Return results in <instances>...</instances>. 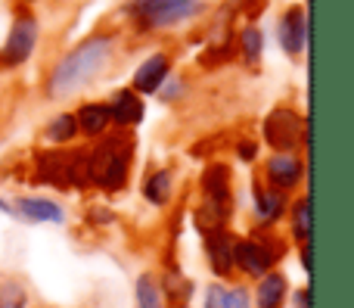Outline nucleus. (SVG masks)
<instances>
[{
	"label": "nucleus",
	"mask_w": 354,
	"mask_h": 308,
	"mask_svg": "<svg viewBox=\"0 0 354 308\" xmlns=\"http://www.w3.org/2000/svg\"><path fill=\"white\" fill-rule=\"evenodd\" d=\"M109 50H112V41L109 37H87L81 47H75L59 66L53 69L50 75V93H68L75 87L87 84L93 75L100 72L106 60H109Z\"/></svg>",
	"instance_id": "f257e3e1"
},
{
	"label": "nucleus",
	"mask_w": 354,
	"mask_h": 308,
	"mask_svg": "<svg viewBox=\"0 0 354 308\" xmlns=\"http://www.w3.org/2000/svg\"><path fill=\"white\" fill-rule=\"evenodd\" d=\"M196 10V0H137L134 16L149 28H165L180 19H187Z\"/></svg>",
	"instance_id": "f03ea898"
},
{
	"label": "nucleus",
	"mask_w": 354,
	"mask_h": 308,
	"mask_svg": "<svg viewBox=\"0 0 354 308\" xmlns=\"http://www.w3.org/2000/svg\"><path fill=\"white\" fill-rule=\"evenodd\" d=\"M124 168H128V153L115 150V143H112V147H100L87 159V178L115 190L124 184Z\"/></svg>",
	"instance_id": "7ed1b4c3"
},
{
	"label": "nucleus",
	"mask_w": 354,
	"mask_h": 308,
	"mask_svg": "<svg viewBox=\"0 0 354 308\" xmlns=\"http://www.w3.org/2000/svg\"><path fill=\"white\" fill-rule=\"evenodd\" d=\"M35 41H37L35 16L16 19V25H12V31H10V37H6L3 50H0V69L22 66V62L31 56V50H35Z\"/></svg>",
	"instance_id": "20e7f679"
},
{
	"label": "nucleus",
	"mask_w": 354,
	"mask_h": 308,
	"mask_svg": "<svg viewBox=\"0 0 354 308\" xmlns=\"http://www.w3.org/2000/svg\"><path fill=\"white\" fill-rule=\"evenodd\" d=\"M264 137L270 147L277 150H292L301 141V118L289 109H277L274 116L264 122Z\"/></svg>",
	"instance_id": "39448f33"
},
{
	"label": "nucleus",
	"mask_w": 354,
	"mask_h": 308,
	"mask_svg": "<svg viewBox=\"0 0 354 308\" xmlns=\"http://www.w3.org/2000/svg\"><path fill=\"white\" fill-rule=\"evenodd\" d=\"M233 262L249 274H264V271H270V265H274V253H270L268 246H261V243L243 240L233 246Z\"/></svg>",
	"instance_id": "423d86ee"
},
{
	"label": "nucleus",
	"mask_w": 354,
	"mask_h": 308,
	"mask_svg": "<svg viewBox=\"0 0 354 308\" xmlns=\"http://www.w3.org/2000/svg\"><path fill=\"white\" fill-rule=\"evenodd\" d=\"M280 44L286 47V53H301L308 44V19L305 12L295 6V10H289L286 16H283L280 22Z\"/></svg>",
	"instance_id": "0eeeda50"
},
{
	"label": "nucleus",
	"mask_w": 354,
	"mask_h": 308,
	"mask_svg": "<svg viewBox=\"0 0 354 308\" xmlns=\"http://www.w3.org/2000/svg\"><path fill=\"white\" fill-rule=\"evenodd\" d=\"M165 75H168V56L165 53H156V56H149L140 69H137L134 87L140 93H156L162 87V81H165Z\"/></svg>",
	"instance_id": "6e6552de"
},
{
	"label": "nucleus",
	"mask_w": 354,
	"mask_h": 308,
	"mask_svg": "<svg viewBox=\"0 0 354 308\" xmlns=\"http://www.w3.org/2000/svg\"><path fill=\"white\" fill-rule=\"evenodd\" d=\"M109 118H112V122H118V125H137L143 118L140 97H137V93H131V91L115 93V100H112V106H109Z\"/></svg>",
	"instance_id": "1a4fd4ad"
},
{
	"label": "nucleus",
	"mask_w": 354,
	"mask_h": 308,
	"mask_svg": "<svg viewBox=\"0 0 354 308\" xmlns=\"http://www.w3.org/2000/svg\"><path fill=\"white\" fill-rule=\"evenodd\" d=\"M202 187H205L208 203L218 209V215H224L227 199H230V187H227V172L224 168H208L205 178H202Z\"/></svg>",
	"instance_id": "9d476101"
},
{
	"label": "nucleus",
	"mask_w": 354,
	"mask_h": 308,
	"mask_svg": "<svg viewBox=\"0 0 354 308\" xmlns=\"http://www.w3.org/2000/svg\"><path fill=\"white\" fill-rule=\"evenodd\" d=\"M268 174L277 187H292L295 181L301 178V165L292 156H274V159L268 162Z\"/></svg>",
	"instance_id": "9b49d317"
},
{
	"label": "nucleus",
	"mask_w": 354,
	"mask_h": 308,
	"mask_svg": "<svg viewBox=\"0 0 354 308\" xmlns=\"http://www.w3.org/2000/svg\"><path fill=\"white\" fill-rule=\"evenodd\" d=\"M75 122H78V128L87 131V134H103L106 125L112 122V118H109V106H100V103L81 106V112L75 116Z\"/></svg>",
	"instance_id": "f8f14e48"
},
{
	"label": "nucleus",
	"mask_w": 354,
	"mask_h": 308,
	"mask_svg": "<svg viewBox=\"0 0 354 308\" xmlns=\"http://www.w3.org/2000/svg\"><path fill=\"white\" fill-rule=\"evenodd\" d=\"M19 212L31 221H62V209L50 199H19Z\"/></svg>",
	"instance_id": "ddd939ff"
},
{
	"label": "nucleus",
	"mask_w": 354,
	"mask_h": 308,
	"mask_svg": "<svg viewBox=\"0 0 354 308\" xmlns=\"http://www.w3.org/2000/svg\"><path fill=\"white\" fill-rule=\"evenodd\" d=\"M208 255H212L214 271H218V274H230V265H233L230 237H227V234H212V237H208Z\"/></svg>",
	"instance_id": "4468645a"
},
{
	"label": "nucleus",
	"mask_w": 354,
	"mask_h": 308,
	"mask_svg": "<svg viewBox=\"0 0 354 308\" xmlns=\"http://www.w3.org/2000/svg\"><path fill=\"white\" fill-rule=\"evenodd\" d=\"M286 293V280L283 274H268L258 287V308H280V299Z\"/></svg>",
	"instance_id": "2eb2a0df"
},
{
	"label": "nucleus",
	"mask_w": 354,
	"mask_h": 308,
	"mask_svg": "<svg viewBox=\"0 0 354 308\" xmlns=\"http://www.w3.org/2000/svg\"><path fill=\"white\" fill-rule=\"evenodd\" d=\"M168 197H171V174L156 172L153 178L147 181V199L156 206H162V203H168Z\"/></svg>",
	"instance_id": "dca6fc26"
},
{
	"label": "nucleus",
	"mask_w": 354,
	"mask_h": 308,
	"mask_svg": "<svg viewBox=\"0 0 354 308\" xmlns=\"http://www.w3.org/2000/svg\"><path fill=\"white\" fill-rule=\"evenodd\" d=\"M255 206H258V218H261V221H274V218H280V212H283V197L280 193L258 190L255 193Z\"/></svg>",
	"instance_id": "f3484780"
},
{
	"label": "nucleus",
	"mask_w": 354,
	"mask_h": 308,
	"mask_svg": "<svg viewBox=\"0 0 354 308\" xmlns=\"http://www.w3.org/2000/svg\"><path fill=\"white\" fill-rule=\"evenodd\" d=\"M137 302H140V308H162L159 287H156V280L149 278V274H143V278L137 280Z\"/></svg>",
	"instance_id": "a211bd4d"
},
{
	"label": "nucleus",
	"mask_w": 354,
	"mask_h": 308,
	"mask_svg": "<svg viewBox=\"0 0 354 308\" xmlns=\"http://www.w3.org/2000/svg\"><path fill=\"white\" fill-rule=\"evenodd\" d=\"M75 131H78V122H75V116H59L53 125L47 128V137L56 143H66L75 137Z\"/></svg>",
	"instance_id": "6ab92c4d"
},
{
	"label": "nucleus",
	"mask_w": 354,
	"mask_h": 308,
	"mask_svg": "<svg viewBox=\"0 0 354 308\" xmlns=\"http://www.w3.org/2000/svg\"><path fill=\"white\" fill-rule=\"evenodd\" d=\"M295 237L305 243H308V237H311V199L308 197L295 206Z\"/></svg>",
	"instance_id": "aec40b11"
},
{
	"label": "nucleus",
	"mask_w": 354,
	"mask_h": 308,
	"mask_svg": "<svg viewBox=\"0 0 354 308\" xmlns=\"http://www.w3.org/2000/svg\"><path fill=\"white\" fill-rule=\"evenodd\" d=\"M243 53L249 62H255L261 56V31L258 28H245L243 31Z\"/></svg>",
	"instance_id": "412c9836"
},
{
	"label": "nucleus",
	"mask_w": 354,
	"mask_h": 308,
	"mask_svg": "<svg viewBox=\"0 0 354 308\" xmlns=\"http://www.w3.org/2000/svg\"><path fill=\"white\" fill-rule=\"evenodd\" d=\"M221 308H249V296H245V290H227L224 293V305Z\"/></svg>",
	"instance_id": "4be33fe9"
},
{
	"label": "nucleus",
	"mask_w": 354,
	"mask_h": 308,
	"mask_svg": "<svg viewBox=\"0 0 354 308\" xmlns=\"http://www.w3.org/2000/svg\"><path fill=\"white\" fill-rule=\"evenodd\" d=\"M224 287H208V296H205V308H221L224 305Z\"/></svg>",
	"instance_id": "5701e85b"
},
{
	"label": "nucleus",
	"mask_w": 354,
	"mask_h": 308,
	"mask_svg": "<svg viewBox=\"0 0 354 308\" xmlns=\"http://www.w3.org/2000/svg\"><path fill=\"white\" fill-rule=\"evenodd\" d=\"M299 308H311V299H308V293H299Z\"/></svg>",
	"instance_id": "b1692460"
},
{
	"label": "nucleus",
	"mask_w": 354,
	"mask_h": 308,
	"mask_svg": "<svg viewBox=\"0 0 354 308\" xmlns=\"http://www.w3.org/2000/svg\"><path fill=\"white\" fill-rule=\"evenodd\" d=\"M252 153H255V150H252L249 143H243V150H239V156H243V159H252Z\"/></svg>",
	"instance_id": "393cba45"
},
{
	"label": "nucleus",
	"mask_w": 354,
	"mask_h": 308,
	"mask_svg": "<svg viewBox=\"0 0 354 308\" xmlns=\"http://www.w3.org/2000/svg\"><path fill=\"white\" fill-rule=\"evenodd\" d=\"M0 209H6V206H3V203H0Z\"/></svg>",
	"instance_id": "a878e982"
}]
</instances>
